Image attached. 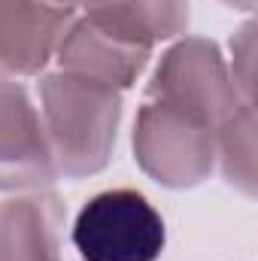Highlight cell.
<instances>
[{
    "label": "cell",
    "instance_id": "cell-1",
    "mask_svg": "<svg viewBox=\"0 0 258 261\" xmlns=\"http://www.w3.org/2000/svg\"><path fill=\"white\" fill-rule=\"evenodd\" d=\"M34 100L58 176L88 179L107 170L122 125V91L52 67L37 76Z\"/></svg>",
    "mask_w": 258,
    "mask_h": 261
},
{
    "label": "cell",
    "instance_id": "cell-2",
    "mask_svg": "<svg viewBox=\"0 0 258 261\" xmlns=\"http://www.w3.org/2000/svg\"><path fill=\"white\" fill-rule=\"evenodd\" d=\"M143 100L161 103L186 119L219 130L246 100H240L225 52L207 37H179L155 61Z\"/></svg>",
    "mask_w": 258,
    "mask_h": 261
},
{
    "label": "cell",
    "instance_id": "cell-3",
    "mask_svg": "<svg viewBox=\"0 0 258 261\" xmlns=\"http://www.w3.org/2000/svg\"><path fill=\"white\" fill-rule=\"evenodd\" d=\"M70 243L82 261H158L167 246V225L137 189H107L79 206Z\"/></svg>",
    "mask_w": 258,
    "mask_h": 261
},
{
    "label": "cell",
    "instance_id": "cell-4",
    "mask_svg": "<svg viewBox=\"0 0 258 261\" xmlns=\"http://www.w3.org/2000/svg\"><path fill=\"white\" fill-rule=\"evenodd\" d=\"M131 146L137 167L173 192L194 189L216 173V130L152 100L137 110Z\"/></svg>",
    "mask_w": 258,
    "mask_h": 261
},
{
    "label": "cell",
    "instance_id": "cell-5",
    "mask_svg": "<svg viewBox=\"0 0 258 261\" xmlns=\"http://www.w3.org/2000/svg\"><path fill=\"white\" fill-rule=\"evenodd\" d=\"M155 61V49L116 31L91 12H76L55 49V70L85 76L116 91L134 88Z\"/></svg>",
    "mask_w": 258,
    "mask_h": 261
},
{
    "label": "cell",
    "instance_id": "cell-6",
    "mask_svg": "<svg viewBox=\"0 0 258 261\" xmlns=\"http://www.w3.org/2000/svg\"><path fill=\"white\" fill-rule=\"evenodd\" d=\"M55 179L58 167L34 91L24 82H0V192L52 189Z\"/></svg>",
    "mask_w": 258,
    "mask_h": 261
},
{
    "label": "cell",
    "instance_id": "cell-7",
    "mask_svg": "<svg viewBox=\"0 0 258 261\" xmlns=\"http://www.w3.org/2000/svg\"><path fill=\"white\" fill-rule=\"evenodd\" d=\"M73 15L52 0H0V82L43 76Z\"/></svg>",
    "mask_w": 258,
    "mask_h": 261
},
{
    "label": "cell",
    "instance_id": "cell-8",
    "mask_svg": "<svg viewBox=\"0 0 258 261\" xmlns=\"http://www.w3.org/2000/svg\"><path fill=\"white\" fill-rule=\"evenodd\" d=\"M67 203L49 189L0 200V261H64Z\"/></svg>",
    "mask_w": 258,
    "mask_h": 261
},
{
    "label": "cell",
    "instance_id": "cell-9",
    "mask_svg": "<svg viewBox=\"0 0 258 261\" xmlns=\"http://www.w3.org/2000/svg\"><path fill=\"white\" fill-rule=\"evenodd\" d=\"M82 12L104 18L116 31L152 46L155 52L158 46L186 37L192 18L189 0H100L85 6Z\"/></svg>",
    "mask_w": 258,
    "mask_h": 261
},
{
    "label": "cell",
    "instance_id": "cell-10",
    "mask_svg": "<svg viewBox=\"0 0 258 261\" xmlns=\"http://www.w3.org/2000/svg\"><path fill=\"white\" fill-rule=\"evenodd\" d=\"M216 170L243 197H255V103H243L216 130Z\"/></svg>",
    "mask_w": 258,
    "mask_h": 261
},
{
    "label": "cell",
    "instance_id": "cell-11",
    "mask_svg": "<svg viewBox=\"0 0 258 261\" xmlns=\"http://www.w3.org/2000/svg\"><path fill=\"white\" fill-rule=\"evenodd\" d=\"M228 61V73H231V82L240 94V100L246 103H255L252 100V79H255V24L246 21L234 40H231V52L225 55Z\"/></svg>",
    "mask_w": 258,
    "mask_h": 261
},
{
    "label": "cell",
    "instance_id": "cell-12",
    "mask_svg": "<svg viewBox=\"0 0 258 261\" xmlns=\"http://www.w3.org/2000/svg\"><path fill=\"white\" fill-rule=\"evenodd\" d=\"M219 3H225L231 9H240V12H252L255 9V0H219Z\"/></svg>",
    "mask_w": 258,
    "mask_h": 261
},
{
    "label": "cell",
    "instance_id": "cell-13",
    "mask_svg": "<svg viewBox=\"0 0 258 261\" xmlns=\"http://www.w3.org/2000/svg\"><path fill=\"white\" fill-rule=\"evenodd\" d=\"M52 3H58V6H67V9H85V6H91V3H100V0H52Z\"/></svg>",
    "mask_w": 258,
    "mask_h": 261
}]
</instances>
